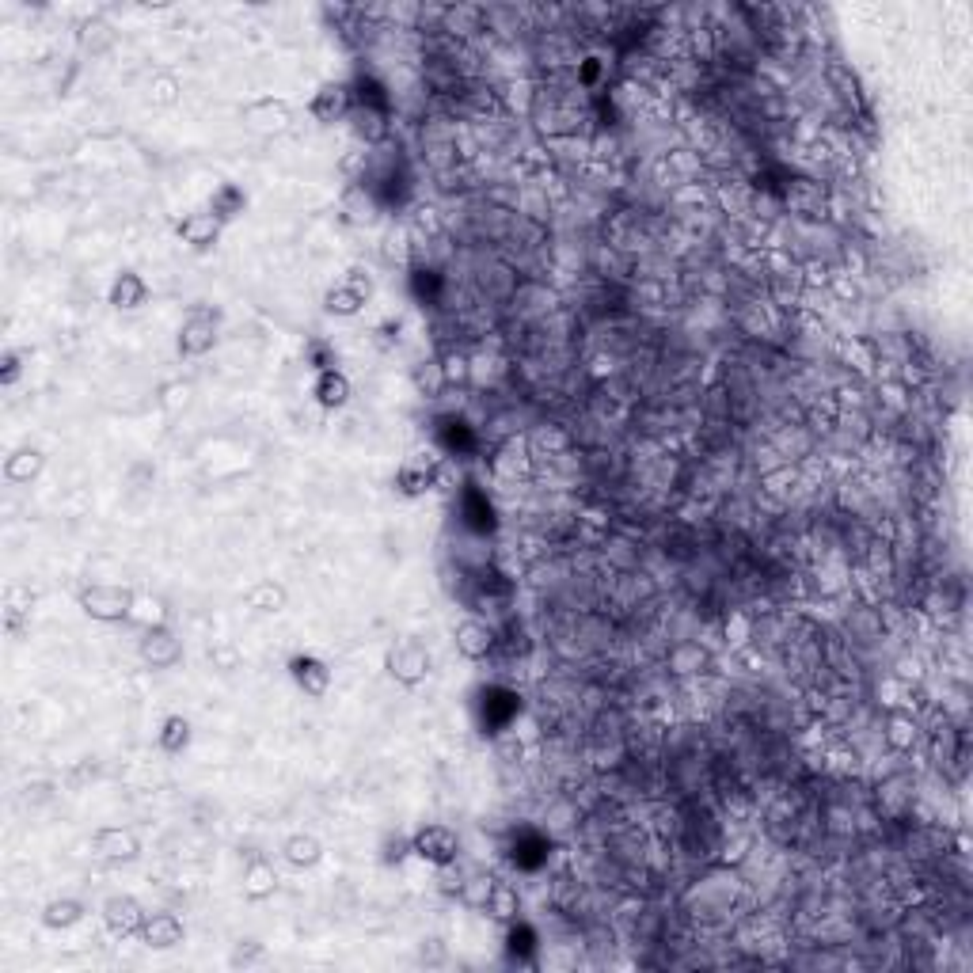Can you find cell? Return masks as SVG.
Returning <instances> with one entry per match:
<instances>
[{
  "label": "cell",
  "instance_id": "6da1fadb",
  "mask_svg": "<svg viewBox=\"0 0 973 973\" xmlns=\"http://www.w3.org/2000/svg\"><path fill=\"white\" fill-rule=\"evenodd\" d=\"M80 609L99 624H118V620L134 616L137 593L130 586H118V582H96V586L80 590Z\"/></svg>",
  "mask_w": 973,
  "mask_h": 973
},
{
  "label": "cell",
  "instance_id": "7a4b0ae2",
  "mask_svg": "<svg viewBox=\"0 0 973 973\" xmlns=\"http://www.w3.org/2000/svg\"><path fill=\"white\" fill-rule=\"evenodd\" d=\"M430 666H434L430 650L415 643V639H403V643L388 647V654H384V669L400 688H419L430 677Z\"/></svg>",
  "mask_w": 973,
  "mask_h": 973
},
{
  "label": "cell",
  "instance_id": "3957f363",
  "mask_svg": "<svg viewBox=\"0 0 973 973\" xmlns=\"http://www.w3.org/2000/svg\"><path fill=\"white\" fill-rule=\"evenodd\" d=\"M457 852H460V837L449 829V825H441V821L422 825V829L411 833V856H419L422 863H430V867H449V863H457Z\"/></svg>",
  "mask_w": 973,
  "mask_h": 973
},
{
  "label": "cell",
  "instance_id": "277c9868",
  "mask_svg": "<svg viewBox=\"0 0 973 973\" xmlns=\"http://www.w3.org/2000/svg\"><path fill=\"white\" fill-rule=\"evenodd\" d=\"M244 122H248L251 134L259 137H278L286 134L289 126H293V107H289L286 99H255V103H248L244 107Z\"/></svg>",
  "mask_w": 973,
  "mask_h": 973
},
{
  "label": "cell",
  "instance_id": "5b68a950",
  "mask_svg": "<svg viewBox=\"0 0 973 973\" xmlns=\"http://www.w3.org/2000/svg\"><path fill=\"white\" fill-rule=\"evenodd\" d=\"M92 856L103 859V863H134L141 856V837L134 829H122V825H103L92 837Z\"/></svg>",
  "mask_w": 973,
  "mask_h": 973
},
{
  "label": "cell",
  "instance_id": "8992f818",
  "mask_svg": "<svg viewBox=\"0 0 973 973\" xmlns=\"http://www.w3.org/2000/svg\"><path fill=\"white\" fill-rule=\"evenodd\" d=\"M213 343H217V316L210 308H194L191 316L183 320L179 327V354L183 358H202L210 354Z\"/></svg>",
  "mask_w": 973,
  "mask_h": 973
},
{
  "label": "cell",
  "instance_id": "52a82bcc",
  "mask_svg": "<svg viewBox=\"0 0 973 973\" xmlns=\"http://www.w3.org/2000/svg\"><path fill=\"white\" fill-rule=\"evenodd\" d=\"M289 677L312 700H324L327 692H331V666H327L324 658H316V654H293L289 658Z\"/></svg>",
  "mask_w": 973,
  "mask_h": 973
},
{
  "label": "cell",
  "instance_id": "ba28073f",
  "mask_svg": "<svg viewBox=\"0 0 973 973\" xmlns=\"http://www.w3.org/2000/svg\"><path fill=\"white\" fill-rule=\"evenodd\" d=\"M145 909H141V901L130 894H115L107 897V905H103V924L111 928V935H118V939H130V935H141V928H145Z\"/></svg>",
  "mask_w": 973,
  "mask_h": 973
},
{
  "label": "cell",
  "instance_id": "9c48e42d",
  "mask_svg": "<svg viewBox=\"0 0 973 973\" xmlns=\"http://www.w3.org/2000/svg\"><path fill=\"white\" fill-rule=\"evenodd\" d=\"M453 639H457L460 658H468V662H483V658H487V654L495 650L498 631L491 628L487 620H479V616H468V620H460V624H457Z\"/></svg>",
  "mask_w": 973,
  "mask_h": 973
},
{
  "label": "cell",
  "instance_id": "30bf717a",
  "mask_svg": "<svg viewBox=\"0 0 973 973\" xmlns=\"http://www.w3.org/2000/svg\"><path fill=\"white\" fill-rule=\"evenodd\" d=\"M137 654H141V662L153 669H172L179 658H183V643L175 639L172 631L164 628H145V635H141V643H137Z\"/></svg>",
  "mask_w": 973,
  "mask_h": 973
},
{
  "label": "cell",
  "instance_id": "8fae6325",
  "mask_svg": "<svg viewBox=\"0 0 973 973\" xmlns=\"http://www.w3.org/2000/svg\"><path fill=\"white\" fill-rule=\"evenodd\" d=\"M312 118L316 122H324V126H335V122H343V118H350V111H354V96H350V88L346 84H335V80H327V84H320V92L312 96Z\"/></svg>",
  "mask_w": 973,
  "mask_h": 973
},
{
  "label": "cell",
  "instance_id": "7c38bea8",
  "mask_svg": "<svg viewBox=\"0 0 973 973\" xmlns=\"http://www.w3.org/2000/svg\"><path fill=\"white\" fill-rule=\"evenodd\" d=\"M137 939L145 947H153V951H172V947H179L187 939V928H183V920L175 913H149Z\"/></svg>",
  "mask_w": 973,
  "mask_h": 973
},
{
  "label": "cell",
  "instance_id": "4fadbf2b",
  "mask_svg": "<svg viewBox=\"0 0 973 973\" xmlns=\"http://www.w3.org/2000/svg\"><path fill=\"white\" fill-rule=\"evenodd\" d=\"M175 232H179V240L183 244H191L194 251H206L217 244V236H221V221L213 217L210 210H194L187 213L179 225H175Z\"/></svg>",
  "mask_w": 973,
  "mask_h": 973
},
{
  "label": "cell",
  "instance_id": "5bb4252c",
  "mask_svg": "<svg viewBox=\"0 0 973 973\" xmlns=\"http://www.w3.org/2000/svg\"><path fill=\"white\" fill-rule=\"evenodd\" d=\"M107 301H111V308H118V312H137V308L149 301V282H145L137 270H122L115 282H111Z\"/></svg>",
  "mask_w": 973,
  "mask_h": 973
},
{
  "label": "cell",
  "instance_id": "9a60e30c",
  "mask_svg": "<svg viewBox=\"0 0 973 973\" xmlns=\"http://www.w3.org/2000/svg\"><path fill=\"white\" fill-rule=\"evenodd\" d=\"M365 297H369V282H358V278H350V282H339V286H331L324 293V308L331 312V316H358L365 305Z\"/></svg>",
  "mask_w": 973,
  "mask_h": 973
},
{
  "label": "cell",
  "instance_id": "2e32d148",
  "mask_svg": "<svg viewBox=\"0 0 973 973\" xmlns=\"http://www.w3.org/2000/svg\"><path fill=\"white\" fill-rule=\"evenodd\" d=\"M350 381H346V373H339V369H320L316 373V384H312V396H316V403L320 407H327V411H339V407H346L350 403Z\"/></svg>",
  "mask_w": 973,
  "mask_h": 973
},
{
  "label": "cell",
  "instance_id": "e0dca14e",
  "mask_svg": "<svg viewBox=\"0 0 973 973\" xmlns=\"http://www.w3.org/2000/svg\"><path fill=\"white\" fill-rule=\"evenodd\" d=\"M244 605H248L251 612H259V616H274V612H282L289 605V593H286V586H282V582H274V578H259V582L244 593Z\"/></svg>",
  "mask_w": 973,
  "mask_h": 973
},
{
  "label": "cell",
  "instance_id": "ac0fdd59",
  "mask_svg": "<svg viewBox=\"0 0 973 973\" xmlns=\"http://www.w3.org/2000/svg\"><path fill=\"white\" fill-rule=\"evenodd\" d=\"M434 479H438V468H434V460H426L419 453V457H411L407 464H403L400 472H396V487H400L403 495H426L430 487H434Z\"/></svg>",
  "mask_w": 973,
  "mask_h": 973
},
{
  "label": "cell",
  "instance_id": "d6986e66",
  "mask_svg": "<svg viewBox=\"0 0 973 973\" xmlns=\"http://www.w3.org/2000/svg\"><path fill=\"white\" fill-rule=\"evenodd\" d=\"M42 468H46V453L35 449V445H23V449L8 453V460H4V479L8 483H31V479L42 476Z\"/></svg>",
  "mask_w": 973,
  "mask_h": 973
},
{
  "label": "cell",
  "instance_id": "ffe728a7",
  "mask_svg": "<svg viewBox=\"0 0 973 973\" xmlns=\"http://www.w3.org/2000/svg\"><path fill=\"white\" fill-rule=\"evenodd\" d=\"M666 666H669V673H677V677H700V673L711 669V654H707V647H700V643H677V647L669 650Z\"/></svg>",
  "mask_w": 973,
  "mask_h": 973
},
{
  "label": "cell",
  "instance_id": "44dd1931",
  "mask_svg": "<svg viewBox=\"0 0 973 973\" xmlns=\"http://www.w3.org/2000/svg\"><path fill=\"white\" fill-rule=\"evenodd\" d=\"M278 890V871L270 859H251L248 871H244V897L248 901H267Z\"/></svg>",
  "mask_w": 973,
  "mask_h": 973
},
{
  "label": "cell",
  "instance_id": "7402d4cb",
  "mask_svg": "<svg viewBox=\"0 0 973 973\" xmlns=\"http://www.w3.org/2000/svg\"><path fill=\"white\" fill-rule=\"evenodd\" d=\"M206 210L221 221V225H229V221H236L240 213L248 210V194L240 191L236 183H221L217 191L210 194V202H206Z\"/></svg>",
  "mask_w": 973,
  "mask_h": 973
},
{
  "label": "cell",
  "instance_id": "603a6c76",
  "mask_svg": "<svg viewBox=\"0 0 973 973\" xmlns=\"http://www.w3.org/2000/svg\"><path fill=\"white\" fill-rule=\"evenodd\" d=\"M350 118H354V134L362 137L365 145H377V141L388 137V118H384V111L377 103H358L350 111Z\"/></svg>",
  "mask_w": 973,
  "mask_h": 973
},
{
  "label": "cell",
  "instance_id": "cb8c5ba5",
  "mask_svg": "<svg viewBox=\"0 0 973 973\" xmlns=\"http://www.w3.org/2000/svg\"><path fill=\"white\" fill-rule=\"evenodd\" d=\"M282 856H286L289 867L308 871V867H316V863L324 859V844L312 837V833H293V837L286 840V848H282Z\"/></svg>",
  "mask_w": 973,
  "mask_h": 973
},
{
  "label": "cell",
  "instance_id": "d4e9b609",
  "mask_svg": "<svg viewBox=\"0 0 973 973\" xmlns=\"http://www.w3.org/2000/svg\"><path fill=\"white\" fill-rule=\"evenodd\" d=\"M916 738H920V723H916L913 715H905V711H894V715L886 719L882 742L890 745L894 753H909V749L916 745Z\"/></svg>",
  "mask_w": 973,
  "mask_h": 973
},
{
  "label": "cell",
  "instance_id": "484cf974",
  "mask_svg": "<svg viewBox=\"0 0 973 973\" xmlns=\"http://www.w3.org/2000/svg\"><path fill=\"white\" fill-rule=\"evenodd\" d=\"M84 920V905H80L77 897H54V901H46V909H42V924L50 928V932H65V928H73V924H80Z\"/></svg>",
  "mask_w": 973,
  "mask_h": 973
},
{
  "label": "cell",
  "instance_id": "4316f807",
  "mask_svg": "<svg viewBox=\"0 0 973 973\" xmlns=\"http://www.w3.org/2000/svg\"><path fill=\"white\" fill-rule=\"evenodd\" d=\"M191 738H194V730H191V719H187V715H168V719L160 723V734H156L160 749L172 753V757H179V753L191 745Z\"/></svg>",
  "mask_w": 973,
  "mask_h": 973
},
{
  "label": "cell",
  "instance_id": "83f0119b",
  "mask_svg": "<svg viewBox=\"0 0 973 973\" xmlns=\"http://www.w3.org/2000/svg\"><path fill=\"white\" fill-rule=\"evenodd\" d=\"M343 213L354 225H373L377 221V202L365 187H346L343 194Z\"/></svg>",
  "mask_w": 973,
  "mask_h": 973
},
{
  "label": "cell",
  "instance_id": "f1b7e54d",
  "mask_svg": "<svg viewBox=\"0 0 973 973\" xmlns=\"http://www.w3.org/2000/svg\"><path fill=\"white\" fill-rule=\"evenodd\" d=\"M411 381H415V392H419V396H426V400H438L441 392L449 388V384H445V373H441V362H438V358L422 362L419 369L411 373Z\"/></svg>",
  "mask_w": 973,
  "mask_h": 973
},
{
  "label": "cell",
  "instance_id": "f546056e",
  "mask_svg": "<svg viewBox=\"0 0 973 973\" xmlns=\"http://www.w3.org/2000/svg\"><path fill=\"white\" fill-rule=\"evenodd\" d=\"M483 909L495 916V920H502V924H510V920H517V890L506 886V882H495V890H491Z\"/></svg>",
  "mask_w": 973,
  "mask_h": 973
},
{
  "label": "cell",
  "instance_id": "4dcf8cb0",
  "mask_svg": "<svg viewBox=\"0 0 973 973\" xmlns=\"http://www.w3.org/2000/svg\"><path fill=\"white\" fill-rule=\"evenodd\" d=\"M438 362H441V373H445V384H449V388L468 384V377H472V362H468L464 350H449V354L438 358Z\"/></svg>",
  "mask_w": 973,
  "mask_h": 973
},
{
  "label": "cell",
  "instance_id": "1f68e13d",
  "mask_svg": "<svg viewBox=\"0 0 973 973\" xmlns=\"http://www.w3.org/2000/svg\"><path fill=\"white\" fill-rule=\"evenodd\" d=\"M20 616H31V593L12 586L8 590V628L20 631Z\"/></svg>",
  "mask_w": 973,
  "mask_h": 973
},
{
  "label": "cell",
  "instance_id": "d6a6232c",
  "mask_svg": "<svg viewBox=\"0 0 973 973\" xmlns=\"http://www.w3.org/2000/svg\"><path fill=\"white\" fill-rule=\"evenodd\" d=\"M460 890H464V897H468V901H472L476 909H483V905H487V897H491V890H495V878H491V875H476L472 882H464Z\"/></svg>",
  "mask_w": 973,
  "mask_h": 973
},
{
  "label": "cell",
  "instance_id": "836d02e7",
  "mask_svg": "<svg viewBox=\"0 0 973 973\" xmlns=\"http://www.w3.org/2000/svg\"><path fill=\"white\" fill-rule=\"evenodd\" d=\"M23 373V354H16V350H4V358H0V384L4 388H12V384L20 381Z\"/></svg>",
  "mask_w": 973,
  "mask_h": 973
},
{
  "label": "cell",
  "instance_id": "e575fe53",
  "mask_svg": "<svg viewBox=\"0 0 973 973\" xmlns=\"http://www.w3.org/2000/svg\"><path fill=\"white\" fill-rule=\"evenodd\" d=\"M749 631H753V624H749L745 612H730V616H726V639H730V643H745Z\"/></svg>",
  "mask_w": 973,
  "mask_h": 973
},
{
  "label": "cell",
  "instance_id": "d590c367",
  "mask_svg": "<svg viewBox=\"0 0 973 973\" xmlns=\"http://www.w3.org/2000/svg\"><path fill=\"white\" fill-rule=\"evenodd\" d=\"M259 958H263V943L248 939V943H240V947L229 954V966H251V962H259Z\"/></svg>",
  "mask_w": 973,
  "mask_h": 973
},
{
  "label": "cell",
  "instance_id": "8d00e7d4",
  "mask_svg": "<svg viewBox=\"0 0 973 973\" xmlns=\"http://www.w3.org/2000/svg\"><path fill=\"white\" fill-rule=\"evenodd\" d=\"M179 403H183V407L191 403V384H172V388H168V396H164V407H168V411H175Z\"/></svg>",
  "mask_w": 973,
  "mask_h": 973
},
{
  "label": "cell",
  "instance_id": "74e56055",
  "mask_svg": "<svg viewBox=\"0 0 973 973\" xmlns=\"http://www.w3.org/2000/svg\"><path fill=\"white\" fill-rule=\"evenodd\" d=\"M153 99H156V103H164V107H168V103H175V80L172 77H160V80H156V84H153Z\"/></svg>",
  "mask_w": 973,
  "mask_h": 973
}]
</instances>
